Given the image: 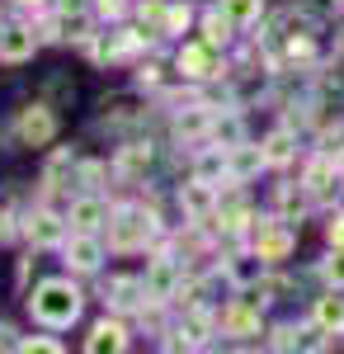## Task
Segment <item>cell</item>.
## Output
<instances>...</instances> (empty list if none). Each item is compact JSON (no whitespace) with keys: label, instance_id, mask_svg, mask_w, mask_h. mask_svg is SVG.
Wrapping results in <instances>:
<instances>
[{"label":"cell","instance_id":"6da1fadb","mask_svg":"<svg viewBox=\"0 0 344 354\" xmlns=\"http://www.w3.org/2000/svg\"><path fill=\"white\" fill-rule=\"evenodd\" d=\"M80 307H85V293H80L71 279H43V283L28 293V312H33V322H43L48 330L76 326Z\"/></svg>","mask_w":344,"mask_h":354},{"label":"cell","instance_id":"7a4b0ae2","mask_svg":"<svg viewBox=\"0 0 344 354\" xmlns=\"http://www.w3.org/2000/svg\"><path fill=\"white\" fill-rule=\"evenodd\" d=\"M156 232H160L156 213L142 208V203H123V208L108 213V250H118V255L146 250V245L156 241Z\"/></svg>","mask_w":344,"mask_h":354},{"label":"cell","instance_id":"3957f363","mask_svg":"<svg viewBox=\"0 0 344 354\" xmlns=\"http://www.w3.org/2000/svg\"><path fill=\"white\" fill-rule=\"evenodd\" d=\"M292 245H297V236H292L288 218H265V222H255V255H265L269 265L288 260Z\"/></svg>","mask_w":344,"mask_h":354},{"label":"cell","instance_id":"277c9868","mask_svg":"<svg viewBox=\"0 0 344 354\" xmlns=\"http://www.w3.org/2000/svg\"><path fill=\"white\" fill-rule=\"evenodd\" d=\"M61 255H66V270L95 274L104 265V241H99V232H71V241H61Z\"/></svg>","mask_w":344,"mask_h":354},{"label":"cell","instance_id":"5b68a950","mask_svg":"<svg viewBox=\"0 0 344 354\" xmlns=\"http://www.w3.org/2000/svg\"><path fill=\"white\" fill-rule=\"evenodd\" d=\"M175 66H180V76H189V81H212V76H222V57H217V48H212L208 38H203V43H184L180 57H175Z\"/></svg>","mask_w":344,"mask_h":354},{"label":"cell","instance_id":"8992f818","mask_svg":"<svg viewBox=\"0 0 344 354\" xmlns=\"http://www.w3.org/2000/svg\"><path fill=\"white\" fill-rule=\"evenodd\" d=\"M15 133H19L24 147H48V142L57 137V113L48 109V104H28V109H19Z\"/></svg>","mask_w":344,"mask_h":354},{"label":"cell","instance_id":"52a82bcc","mask_svg":"<svg viewBox=\"0 0 344 354\" xmlns=\"http://www.w3.org/2000/svg\"><path fill=\"white\" fill-rule=\"evenodd\" d=\"M108 312H146V283L137 274H113L104 283Z\"/></svg>","mask_w":344,"mask_h":354},{"label":"cell","instance_id":"ba28073f","mask_svg":"<svg viewBox=\"0 0 344 354\" xmlns=\"http://www.w3.org/2000/svg\"><path fill=\"white\" fill-rule=\"evenodd\" d=\"M146 302H170L175 293H180V270H175V260L170 255H160V260H151V270H146Z\"/></svg>","mask_w":344,"mask_h":354},{"label":"cell","instance_id":"9c48e42d","mask_svg":"<svg viewBox=\"0 0 344 354\" xmlns=\"http://www.w3.org/2000/svg\"><path fill=\"white\" fill-rule=\"evenodd\" d=\"M108 213H113V208H108L99 194H80L76 203H71V213H66V227H71V232H99L108 222Z\"/></svg>","mask_w":344,"mask_h":354},{"label":"cell","instance_id":"30bf717a","mask_svg":"<svg viewBox=\"0 0 344 354\" xmlns=\"http://www.w3.org/2000/svg\"><path fill=\"white\" fill-rule=\"evenodd\" d=\"M260 302L265 298H240L222 312V330L227 335H260Z\"/></svg>","mask_w":344,"mask_h":354},{"label":"cell","instance_id":"8fae6325","mask_svg":"<svg viewBox=\"0 0 344 354\" xmlns=\"http://www.w3.org/2000/svg\"><path fill=\"white\" fill-rule=\"evenodd\" d=\"M24 236L33 245H57V241H66V222L57 213H48V208H33L24 218Z\"/></svg>","mask_w":344,"mask_h":354},{"label":"cell","instance_id":"7c38bea8","mask_svg":"<svg viewBox=\"0 0 344 354\" xmlns=\"http://www.w3.org/2000/svg\"><path fill=\"white\" fill-rule=\"evenodd\" d=\"M180 203H184L189 218H198V222L212 218V213H217V189H212V180H198V175H193L184 189H180Z\"/></svg>","mask_w":344,"mask_h":354},{"label":"cell","instance_id":"4fadbf2b","mask_svg":"<svg viewBox=\"0 0 344 354\" xmlns=\"http://www.w3.org/2000/svg\"><path fill=\"white\" fill-rule=\"evenodd\" d=\"M265 170V151L260 147H250V142H236V147H227V175L245 185L250 175H260Z\"/></svg>","mask_w":344,"mask_h":354},{"label":"cell","instance_id":"5bb4252c","mask_svg":"<svg viewBox=\"0 0 344 354\" xmlns=\"http://www.w3.org/2000/svg\"><path fill=\"white\" fill-rule=\"evenodd\" d=\"M33 48H38V38H33V28L28 24H10V28H0V62H28L33 57Z\"/></svg>","mask_w":344,"mask_h":354},{"label":"cell","instance_id":"9a60e30c","mask_svg":"<svg viewBox=\"0 0 344 354\" xmlns=\"http://www.w3.org/2000/svg\"><path fill=\"white\" fill-rule=\"evenodd\" d=\"M85 350L90 354H123L128 350V326H123V322H99V326L90 330Z\"/></svg>","mask_w":344,"mask_h":354},{"label":"cell","instance_id":"2e32d148","mask_svg":"<svg viewBox=\"0 0 344 354\" xmlns=\"http://www.w3.org/2000/svg\"><path fill=\"white\" fill-rule=\"evenodd\" d=\"M265 255H255V250H250V255H236V260H227V279H231V283H236V288H260V283H265Z\"/></svg>","mask_w":344,"mask_h":354},{"label":"cell","instance_id":"e0dca14e","mask_svg":"<svg viewBox=\"0 0 344 354\" xmlns=\"http://www.w3.org/2000/svg\"><path fill=\"white\" fill-rule=\"evenodd\" d=\"M137 38H142V33H133V28H113L99 43H90V53H95V62H118V57H128L137 48Z\"/></svg>","mask_w":344,"mask_h":354},{"label":"cell","instance_id":"ac0fdd59","mask_svg":"<svg viewBox=\"0 0 344 354\" xmlns=\"http://www.w3.org/2000/svg\"><path fill=\"white\" fill-rule=\"evenodd\" d=\"M260 151H265V165H288L297 156V137L288 128H274V133L260 142Z\"/></svg>","mask_w":344,"mask_h":354},{"label":"cell","instance_id":"d6986e66","mask_svg":"<svg viewBox=\"0 0 344 354\" xmlns=\"http://www.w3.org/2000/svg\"><path fill=\"white\" fill-rule=\"evenodd\" d=\"M302 185L312 194H325L330 185H335V161H330V151H316L312 161H307V170H302Z\"/></svg>","mask_w":344,"mask_h":354},{"label":"cell","instance_id":"ffe728a7","mask_svg":"<svg viewBox=\"0 0 344 354\" xmlns=\"http://www.w3.org/2000/svg\"><path fill=\"white\" fill-rule=\"evenodd\" d=\"M316 326L325 330V335H340V330H344V298H340V293L316 298Z\"/></svg>","mask_w":344,"mask_h":354},{"label":"cell","instance_id":"44dd1931","mask_svg":"<svg viewBox=\"0 0 344 354\" xmlns=\"http://www.w3.org/2000/svg\"><path fill=\"white\" fill-rule=\"evenodd\" d=\"M217 10H222V15H227V19H231L236 28H250V24H260V15H265V0H222Z\"/></svg>","mask_w":344,"mask_h":354},{"label":"cell","instance_id":"7402d4cb","mask_svg":"<svg viewBox=\"0 0 344 354\" xmlns=\"http://www.w3.org/2000/svg\"><path fill=\"white\" fill-rule=\"evenodd\" d=\"M175 133H180V137H203V133H212V113L203 109V104H193V109H184L180 118H175Z\"/></svg>","mask_w":344,"mask_h":354},{"label":"cell","instance_id":"603a6c76","mask_svg":"<svg viewBox=\"0 0 344 354\" xmlns=\"http://www.w3.org/2000/svg\"><path fill=\"white\" fill-rule=\"evenodd\" d=\"M231 19H227V15H222V10H212V15H203V38H208L212 48H227V43H231Z\"/></svg>","mask_w":344,"mask_h":354},{"label":"cell","instance_id":"cb8c5ba5","mask_svg":"<svg viewBox=\"0 0 344 354\" xmlns=\"http://www.w3.org/2000/svg\"><path fill=\"white\" fill-rule=\"evenodd\" d=\"M146 165H151V147H146V142H133V147L118 151V170H123V175H142Z\"/></svg>","mask_w":344,"mask_h":354},{"label":"cell","instance_id":"d4e9b609","mask_svg":"<svg viewBox=\"0 0 344 354\" xmlns=\"http://www.w3.org/2000/svg\"><path fill=\"white\" fill-rule=\"evenodd\" d=\"M193 175H198V180H217V175H227V147H208V151L193 161Z\"/></svg>","mask_w":344,"mask_h":354},{"label":"cell","instance_id":"484cf974","mask_svg":"<svg viewBox=\"0 0 344 354\" xmlns=\"http://www.w3.org/2000/svg\"><path fill=\"white\" fill-rule=\"evenodd\" d=\"M307 194H312L307 185H297V189H292V185H283V189H278V208L288 213V222H297L302 213H307V203H312Z\"/></svg>","mask_w":344,"mask_h":354},{"label":"cell","instance_id":"4316f807","mask_svg":"<svg viewBox=\"0 0 344 354\" xmlns=\"http://www.w3.org/2000/svg\"><path fill=\"white\" fill-rule=\"evenodd\" d=\"M66 170H76V156H71V151L61 147L52 161H48V170H43V185H48V189H57V185L66 180Z\"/></svg>","mask_w":344,"mask_h":354},{"label":"cell","instance_id":"83f0119b","mask_svg":"<svg viewBox=\"0 0 344 354\" xmlns=\"http://www.w3.org/2000/svg\"><path fill=\"white\" fill-rule=\"evenodd\" d=\"M61 38H76V43H90V15H85V10H76V15L66 10V15H61Z\"/></svg>","mask_w":344,"mask_h":354},{"label":"cell","instance_id":"f1b7e54d","mask_svg":"<svg viewBox=\"0 0 344 354\" xmlns=\"http://www.w3.org/2000/svg\"><path fill=\"white\" fill-rule=\"evenodd\" d=\"M189 5H165V28L160 33H180V28H189Z\"/></svg>","mask_w":344,"mask_h":354},{"label":"cell","instance_id":"f546056e","mask_svg":"<svg viewBox=\"0 0 344 354\" xmlns=\"http://www.w3.org/2000/svg\"><path fill=\"white\" fill-rule=\"evenodd\" d=\"M321 274L330 279V288H344V250H330V260L321 265Z\"/></svg>","mask_w":344,"mask_h":354},{"label":"cell","instance_id":"4dcf8cb0","mask_svg":"<svg viewBox=\"0 0 344 354\" xmlns=\"http://www.w3.org/2000/svg\"><path fill=\"white\" fill-rule=\"evenodd\" d=\"M15 350H24V354H57L61 350V345H57V340H43V335H33V340H15Z\"/></svg>","mask_w":344,"mask_h":354},{"label":"cell","instance_id":"1f68e13d","mask_svg":"<svg viewBox=\"0 0 344 354\" xmlns=\"http://www.w3.org/2000/svg\"><path fill=\"white\" fill-rule=\"evenodd\" d=\"M123 10H128L123 0H95V15H108V19H118Z\"/></svg>","mask_w":344,"mask_h":354},{"label":"cell","instance_id":"d6a6232c","mask_svg":"<svg viewBox=\"0 0 344 354\" xmlns=\"http://www.w3.org/2000/svg\"><path fill=\"white\" fill-rule=\"evenodd\" d=\"M330 245H335V250H344V213H335V218H330Z\"/></svg>","mask_w":344,"mask_h":354},{"label":"cell","instance_id":"836d02e7","mask_svg":"<svg viewBox=\"0 0 344 354\" xmlns=\"http://www.w3.org/2000/svg\"><path fill=\"white\" fill-rule=\"evenodd\" d=\"M160 76H156V66H142V76H137V85H156Z\"/></svg>","mask_w":344,"mask_h":354},{"label":"cell","instance_id":"e575fe53","mask_svg":"<svg viewBox=\"0 0 344 354\" xmlns=\"http://www.w3.org/2000/svg\"><path fill=\"white\" fill-rule=\"evenodd\" d=\"M19 10H43V0H19Z\"/></svg>","mask_w":344,"mask_h":354},{"label":"cell","instance_id":"d590c367","mask_svg":"<svg viewBox=\"0 0 344 354\" xmlns=\"http://www.w3.org/2000/svg\"><path fill=\"white\" fill-rule=\"evenodd\" d=\"M5 236H10V218H0V241H5Z\"/></svg>","mask_w":344,"mask_h":354}]
</instances>
